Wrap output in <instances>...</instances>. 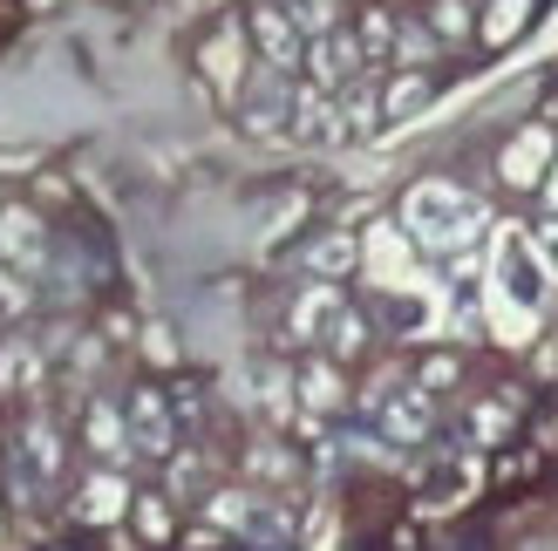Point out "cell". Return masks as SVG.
<instances>
[{
	"label": "cell",
	"mask_w": 558,
	"mask_h": 551,
	"mask_svg": "<svg viewBox=\"0 0 558 551\" xmlns=\"http://www.w3.org/2000/svg\"><path fill=\"white\" fill-rule=\"evenodd\" d=\"M484 225H490V211L470 198V191L442 184V177H423V184L402 198V232L423 245V253H436V259H457Z\"/></svg>",
	"instance_id": "cell-1"
},
{
	"label": "cell",
	"mask_w": 558,
	"mask_h": 551,
	"mask_svg": "<svg viewBox=\"0 0 558 551\" xmlns=\"http://www.w3.org/2000/svg\"><path fill=\"white\" fill-rule=\"evenodd\" d=\"M361 408L375 416V429L388 436V443H429V429H436V408H429V389L423 381H375L368 395H361Z\"/></svg>",
	"instance_id": "cell-2"
},
{
	"label": "cell",
	"mask_w": 558,
	"mask_h": 551,
	"mask_svg": "<svg viewBox=\"0 0 558 551\" xmlns=\"http://www.w3.org/2000/svg\"><path fill=\"white\" fill-rule=\"evenodd\" d=\"M211 525L218 531H239V538H253V544H293V511H279L272 498H259V490H211Z\"/></svg>",
	"instance_id": "cell-3"
},
{
	"label": "cell",
	"mask_w": 558,
	"mask_h": 551,
	"mask_svg": "<svg viewBox=\"0 0 558 551\" xmlns=\"http://www.w3.org/2000/svg\"><path fill=\"white\" fill-rule=\"evenodd\" d=\"M361 75H368V54H361L354 27H333V35H314V41H306V82H314V89L341 96L348 82H361Z\"/></svg>",
	"instance_id": "cell-4"
},
{
	"label": "cell",
	"mask_w": 558,
	"mask_h": 551,
	"mask_svg": "<svg viewBox=\"0 0 558 551\" xmlns=\"http://www.w3.org/2000/svg\"><path fill=\"white\" fill-rule=\"evenodd\" d=\"M497 280H505V293L518 299V307L524 314H538L545 307V293H551V266H545V253H538V245L532 238H505V245H497Z\"/></svg>",
	"instance_id": "cell-5"
},
{
	"label": "cell",
	"mask_w": 558,
	"mask_h": 551,
	"mask_svg": "<svg viewBox=\"0 0 558 551\" xmlns=\"http://www.w3.org/2000/svg\"><path fill=\"white\" fill-rule=\"evenodd\" d=\"M341 314H348V293L333 286V280H314V286H300V293H293V307H287V334H293L300 347H327V334L341 327Z\"/></svg>",
	"instance_id": "cell-6"
},
{
	"label": "cell",
	"mask_w": 558,
	"mask_h": 551,
	"mask_svg": "<svg viewBox=\"0 0 558 551\" xmlns=\"http://www.w3.org/2000/svg\"><path fill=\"white\" fill-rule=\"evenodd\" d=\"M123 416H130L136 456H150V463H171V456H178V416H171V402H163L157 389H136V395L123 402Z\"/></svg>",
	"instance_id": "cell-7"
},
{
	"label": "cell",
	"mask_w": 558,
	"mask_h": 551,
	"mask_svg": "<svg viewBox=\"0 0 558 551\" xmlns=\"http://www.w3.org/2000/svg\"><path fill=\"white\" fill-rule=\"evenodd\" d=\"M253 48H259V69H272V75L306 69V35L293 27V14L279 8V0L253 8Z\"/></svg>",
	"instance_id": "cell-8"
},
{
	"label": "cell",
	"mask_w": 558,
	"mask_h": 551,
	"mask_svg": "<svg viewBox=\"0 0 558 551\" xmlns=\"http://www.w3.org/2000/svg\"><path fill=\"white\" fill-rule=\"evenodd\" d=\"M0 266L27 272V280L48 266V225H41L27 205H8V211H0Z\"/></svg>",
	"instance_id": "cell-9"
},
{
	"label": "cell",
	"mask_w": 558,
	"mask_h": 551,
	"mask_svg": "<svg viewBox=\"0 0 558 551\" xmlns=\"http://www.w3.org/2000/svg\"><path fill=\"white\" fill-rule=\"evenodd\" d=\"M82 443H89V456L102 463V470H123V463L136 456V443H130V416H123L117 402H102V395L82 408Z\"/></svg>",
	"instance_id": "cell-10"
},
{
	"label": "cell",
	"mask_w": 558,
	"mask_h": 551,
	"mask_svg": "<svg viewBox=\"0 0 558 551\" xmlns=\"http://www.w3.org/2000/svg\"><path fill=\"white\" fill-rule=\"evenodd\" d=\"M551 157H558V136H551V130H524V136H511V144H505V163H497V177H505L511 191H538Z\"/></svg>",
	"instance_id": "cell-11"
},
{
	"label": "cell",
	"mask_w": 558,
	"mask_h": 551,
	"mask_svg": "<svg viewBox=\"0 0 558 551\" xmlns=\"http://www.w3.org/2000/svg\"><path fill=\"white\" fill-rule=\"evenodd\" d=\"M245 130H259V136H272V130H287L293 123V89H287V75H272V69H259L253 82H245Z\"/></svg>",
	"instance_id": "cell-12"
},
{
	"label": "cell",
	"mask_w": 558,
	"mask_h": 551,
	"mask_svg": "<svg viewBox=\"0 0 558 551\" xmlns=\"http://www.w3.org/2000/svg\"><path fill=\"white\" fill-rule=\"evenodd\" d=\"M300 144H341V102H333L327 89H293V123H287Z\"/></svg>",
	"instance_id": "cell-13"
},
{
	"label": "cell",
	"mask_w": 558,
	"mask_h": 551,
	"mask_svg": "<svg viewBox=\"0 0 558 551\" xmlns=\"http://www.w3.org/2000/svg\"><path fill=\"white\" fill-rule=\"evenodd\" d=\"M75 517L82 525H117V517H130V483L123 470H96L89 483L75 490Z\"/></svg>",
	"instance_id": "cell-14"
},
{
	"label": "cell",
	"mask_w": 558,
	"mask_h": 551,
	"mask_svg": "<svg viewBox=\"0 0 558 551\" xmlns=\"http://www.w3.org/2000/svg\"><path fill=\"white\" fill-rule=\"evenodd\" d=\"M41 389V347L27 334H8L0 341V395H27Z\"/></svg>",
	"instance_id": "cell-15"
},
{
	"label": "cell",
	"mask_w": 558,
	"mask_h": 551,
	"mask_svg": "<svg viewBox=\"0 0 558 551\" xmlns=\"http://www.w3.org/2000/svg\"><path fill=\"white\" fill-rule=\"evenodd\" d=\"M293 389H300V408H306V416H333V408L348 402V389H341V368H333L327 354L300 368V381H293Z\"/></svg>",
	"instance_id": "cell-16"
},
{
	"label": "cell",
	"mask_w": 558,
	"mask_h": 551,
	"mask_svg": "<svg viewBox=\"0 0 558 551\" xmlns=\"http://www.w3.org/2000/svg\"><path fill=\"white\" fill-rule=\"evenodd\" d=\"M532 14H538V0H484V21H477V35L490 41V48H511L524 27H532Z\"/></svg>",
	"instance_id": "cell-17"
},
{
	"label": "cell",
	"mask_w": 558,
	"mask_h": 551,
	"mask_svg": "<svg viewBox=\"0 0 558 551\" xmlns=\"http://www.w3.org/2000/svg\"><path fill=\"white\" fill-rule=\"evenodd\" d=\"M354 259H361V245H354L348 232H327V238H314V245L300 253V266L314 272V280H348Z\"/></svg>",
	"instance_id": "cell-18"
},
{
	"label": "cell",
	"mask_w": 558,
	"mask_h": 551,
	"mask_svg": "<svg viewBox=\"0 0 558 551\" xmlns=\"http://www.w3.org/2000/svg\"><path fill=\"white\" fill-rule=\"evenodd\" d=\"M14 470H35V483L62 470V436H54V423H41V416L27 423V436H21V456H14Z\"/></svg>",
	"instance_id": "cell-19"
},
{
	"label": "cell",
	"mask_w": 558,
	"mask_h": 551,
	"mask_svg": "<svg viewBox=\"0 0 558 551\" xmlns=\"http://www.w3.org/2000/svg\"><path fill=\"white\" fill-rule=\"evenodd\" d=\"M333 102H341V136H368L381 123V96L368 89V82H348Z\"/></svg>",
	"instance_id": "cell-20"
},
{
	"label": "cell",
	"mask_w": 558,
	"mask_h": 551,
	"mask_svg": "<svg viewBox=\"0 0 558 551\" xmlns=\"http://www.w3.org/2000/svg\"><path fill=\"white\" fill-rule=\"evenodd\" d=\"M415 109H429V75H396L388 82V96H381V123H402V117H415Z\"/></svg>",
	"instance_id": "cell-21"
},
{
	"label": "cell",
	"mask_w": 558,
	"mask_h": 551,
	"mask_svg": "<svg viewBox=\"0 0 558 551\" xmlns=\"http://www.w3.org/2000/svg\"><path fill=\"white\" fill-rule=\"evenodd\" d=\"M396 35H402V27L388 21L381 8H368V14H361L354 41H361V54H368V69H375V62H396Z\"/></svg>",
	"instance_id": "cell-22"
},
{
	"label": "cell",
	"mask_w": 558,
	"mask_h": 551,
	"mask_svg": "<svg viewBox=\"0 0 558 551\" xmlns=\"http://www.w3.org/2000/svg\"><path fill=\"white\" fill-rule=\"evenodd\" d=\"M279 8L293 14V27H300L306 41H314V35H333V27H341V0H279Z\"/></svg>",
	"instance_id": "cell-23"
},
{
	"label": "cell",
	"mask_w": 558,
	"mask_h": 551,
	"mask_svg": "<svg viewBox=\"0 0 558 551\" xmlns=\"http://www.w3.org/2000/svg\"><path fill=\"white\" fill-rule=\"evenodd\" d=\"M361 347H368V320H361V314L348 307V314H341V327L327 334V347H320V354H327V362H354Z\"/></svg>",
	"instance_id": "cell-24"
},
{
	"label": "cell",
	"mask_w": 558,
	"mask_h": 551,
	"mask_svg": "<svg viewBox=\"0 0 558 551\" xmlns=\"http://www.w3.org/2000/svg\"><path fill=\"white\" fill-rule=\"evenodd\" d=\"M27 307H35V280L14 266H0V320H21Z\"/></svg>",
	"instance_id": "cell-25"
},
{
	"label": "cell",
	"mask_w": 558,
	"mask_h": 551,
	"mask_svg": "<svg viewBox=\"0 0 558 551\" xmlns=\"http://www.w3.org/2000/svg\"><path fill=\"white\" fill-rule=\"evenodd\" d=\"M429 27H436L442 41H463V35H470V0H436V8H429Z\"/></svg>",
	"instance_id": "cell-26"
},
{
	"label": "cell",
	"mask_w": 558,
	"mask_h": 551,
	"mask_svg": "<svg viewBox=\"0 0 558 551\" xmlns=\"http://www.w3.org/2000/svg\"><path fill=\"white\" fill-rule=\"evenodd\" d=\"M130 511H136V525H144V538H171V511H163L157 498H136Z\"/></svg>",
	"instance_id": "cell-27"
},
{
	"label": "cell",
	"mask_w": 558,
	"mask_h": 551,
	"mask_svg": "<svg viewBox=\"0 0 558 551\" xmlns=\"http://www.w3.org/2000/svg\"><path fill=\"white\" fill-rule=\"evenodd\" d=\"M415 381H423L429 395H436V389H450V381H457V362H450V354H436V362H423V375H415Z\"/></svg>",
	"instance_id": "cell-28"
},
{
	"label": "cell",
	"mask_w": 558,
	"mask_h": 551,
	"mask_svg": "<svg viewBox=\"0 0 558 551\" xmlns=\"http://www.w3.org/2000/svg\"><path fill=\"white\" fill-rule=\"evenodd\" d=\"M396 62H429V35L402 27V35H396Z\"/></svg>",
	"instance_id": "cell-29"
},
{
	"label": "cell",
	"mask_w": 558,
	"mask_h": 551,
	"mask_svg": "<svg viewBox=\"0 0 558 551\" xmlns=\"http://www.w3.org/2000/svg\"><path fill=\"white\" fill-rule=\"evenodd\" d=\"M532 245H538V253H545V259L558 266V218H545V225H538V238H532Z\"/></svg>",
	"instance_id": "cell-30"
}]
</instances>
